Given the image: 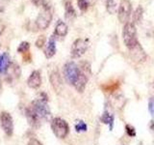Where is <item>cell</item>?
<instances>
[{"mask_svg": "<svg viewBox=\"0 0 154 145\" xmlns=\"http://www.w3.org/2000/svg\"><path fill=\"white\" fill-rule=\"evenodd\" d=\"M122 39L124 45L128 50H131L139 43L137 38V30L133 22H126L123 26L122 30Z\"/></svg>", "mask_w": 154, "mask_h": 145, "instance_id": "obj_1", "label": "cell"}, {"mask_svg": "<svg viewBox=\"0 0 154 145\" xmlns=\"http://www.w3.org/2000/svg\"><path fill=\"white\" fill-rule=\"evenodd\" d=\"M52 21V11L49 5H46L42 8V11L40 12L36 18V27L40 30H45L50 25Z\"/></svg>", "mask_w": 154, "mask_h": 145, "instance_id": "obj_2", "label": "cell"}, {"mask_svg": "<svg viewBox=\"0 0 154 145\" xmlns=\"http://www.w3.org/2000/svg\"><path fill=\"white\" fill-rule=\"evenodd\" d=\"M52 132L58 138H65L69 132V127L65 120L62 118H53L51 121Z\"/></svg>", "mask_w": 154, "mask_h": 145, "instance_id": "obj_3", "label": "cell"}, {"mask_svg": "<svg viewBox=\"0 0 154 145\" xmlns=\"http://www.w3.org/2000/svg\"><path fill=\"white\" fill-rule=\"evenodd\" d=\"M63 72H64V76L66 80L69 82V84H72L75 82V80L77 79L79 74H80V69L79 67L77 66L74 62H67L65 64L64 69H63Z\"/></svg>", "mask_w": 154, "mask_h": 145, "instance_id": "obj_4", "label": "cell"}, {"mask_svg": "<svg viewBox=\"0 0 154 145\" xmlns=\"http://www.w3.org/2000/svg\"><path fill=\"white\" fill-rule=\"evenodd\" d=\"M30 108L35 111L37 113V115L40 117L41 119H48L50 117L51 112H50V109L48 108L47 103H45L41 100H38L36 99L35 101H33L31 105H30Z\"/></svg>", "mask_w": 154, "mask_h": 145, "instance_id": "obj_5", "label": "cell"}, {"mask_svg": "<svg viewBox=\"0 0 154 145\" xmlns=\"http://www.w3.org/2000/svg\"><path fill=\"white\" fill-rule=\"evenodd\" d=\"M132 12V5L130 0H122L118 9V18L122 23H126L129 21Z\"/></svg>", "mask_w": 154, "mask_h": 145, "instance_id": "obj_6", "label": "cell"}, {"mask_svg": "<svg viewBox=\"0 0 154 145\" xmlns=\"http://www.w3.org/2000/svg\"><path fill=\"white\" fill-rule=\"evenodd\" d=\"M0 125L8 137H12L14 134V122L12 115L7 111H2L0 113Z\"/></svg>", "mask_w": 154, "mask_h": 145, "instance_id": "obj_7", "label": "cell"}, {"mask_svg": "<svg viewBox=\"0 0 154 145\" xmlns=\"http://www.w3.org/2000/svg\"><path fill=\"white\" fill-rule=\"evenodd\" d=\"M87 50H88V42L81 38L76 39L72 44L70 55L72 58H79L84 54Z\"/></svg>", "mask_w": 154, "mask_h": 145, "instance_id": "obj_8", "label": "cell"}, {"mask_svg": "<svg viewBox=\"0 0 154 145\" xmlns=\"http://www.w3.org/2000/svg\"><path fill=\"white\" fill-rule=\"evenodd\" d=\"M130 50V56H131V58L135 62L141 63V62L146 61V52H144L143 48L142 47V46L140 45V43H138L133 48H131V50Z\"/></svg>", "mask_w": 154, "mask_h": 145, "instance_id": "obj_9", "label": "cell"}, {"mask_svg": "<svg viewBox=\"0 0 154 145\" xmlns=\"http://www.w3.org/2000/svg\"><path fill=\"white\" fill-rule=\"evenodd\" d=\"M25 116L27 118V121L29 125L34 129H38L41 127V118L37 115V113L34 111L30 105L25 108Z\"/></svg>", "mask_w": 154, "mask_h": 145, "instance_id": "obj_10", "label": "cell"}, {"mask_svg": "<svg viewBox=\"0 0 154 145\" xmlns=\"http://www.w3.org/2000/svg\"><path fill=\"white\" fill-rule=\"evenodd\" d=\"M49 80L55 92H57L58 94L61 93V91L63 89V80L58 71H53L51 72L49 76Z\"/></svg>", "mask_w": 154, "mask_h": 145, "instance_id": "obj_11", "label": "cell"}, {"mask_svg": "<svg viewBox=\"0 0 154 145\" xmlns=\"http://www.w3.org/2000/svg\"><path fill=\"white\" fill-rule=\"evenodd\" d=\"M42 84V76L40 71H33L27 79V85L32 89H38Z\"/></svg>", "mask_w": 154, "mask_h": 145, "instance_id": "obj_12", "label": "cell"}, {"mask_svg": "<svg viewBox=\"0 0 154 145\" xmlns=\"http://www.w3.org/2000/svg\"><path fill=\"white\" fill-rule=\"evenodd\" d=\"M87 82H88V76L85 75L84 72H80L78 77H77V79L73 83V86L75 87V89L78 91L79 93H82V92H84V90L86 88Z\"/></svg>", "mask_w": 154, "mask_h": 145, "instance_id": "obj_13", "label": "cell"}, {"mask_svg": "<svg viewBox=\"0 0 154 145\" xmlns=\"http://www.w3.org/2000/svg\"><path fill=\"white\" fill-rule=\"evenodd\" d=\"M55 53H56V42H55V39L51 37L45 46V55L47 59H50V58H52L55 55Z\"/></svg>", "mask_w": 154, "mask_h": 145, "instance_id": "obj_14", "label": "cell"}, {"mask_svg": "<svg viewBox=\"0 0 154 145\" xmlns=\"http://www.w3.org/2000/svg\"><path fill=\"white\" fill-rule=\"evenodd\" d=\"M64 6H65V18L66 19L72 21L76 17V12L72 6L71 0H64Z\"/></svg>", "mask_w": 154, "mask_h": 145, "instance_id": "obj_15", "label": "cell"}, {"mask_svg": "<svg viewBox=\"0 0 154 145\" xmlns=\"http://www.w3.org/2000/svg\"><path fill=\"white\" fill-rule=\"evenodd\" d=\"M11 64L10 61V55L7 52H4L0 55V74H5L7 72L8 68Z\"/></svg>", "mask_w": 154, "mask_h": 145, "instance_id": "obj_16", "label": "cell"}, {"mask_svg": "<svg viewBox=\"0 0 154 145\" xmlns=\"http://www.w3.org/2000/svg\"><path fill=\"white\" fill-rule=\"evenodd\" d=\"M67 32H69V27H67L66 23L63 21H58L56 26H55V34L59 37H65L66 36Z\"/></svg>", "mask_w": 154, "mask_h": 145, "instance_id": "obj_17", "label": "cell"}, {"mask_svg": "<svg viewBox=\"0 0 154 145\" xmlns=\"http://www.w3.org/2000/svg\"><path fill=\"white\" fill-rule=\"evenodd\" d=\"M6 72H9L10 76H11V77H16V79H18V77L20 76L21 71H20V68H19V66L17 65L16 63H11Z\"/></svg>", "mask_w": 154, "mask_h": 145, "instance_id": "obj_18", "label": "cell"}, {"mask_svg": "<svg viewBox=\"0 0 154 145\" xmlns=\"http://www.w3.org/2000/svg\"><path fill=\"white\" fill-rule=\"evenodd\" d=\"M143 9L142 6H138V8L135 10V12L133 13V16H132L133 23L139 24L143 21Z\"/></svg>", "mask_w": 154, "mask_h": 145, "instance_id": "obj_19", "label": "cell"}, {"mask_svg": "<svg viewBox=\"0 0 154 145\" xmlns=\"http://www.w3.org/2000/svg\"><path fill=\"white\" fill-rule=\"evenodd\" d=\"M101 121L104 124H108L110 126V129H113V124H114V115L110 114L108 111H105V112L101 116Z\"/></svg>", "mask_w": 154, "mask_h": 145, "instance_id": "obj_20", "label": "cell"}, {"mask_svg": "<svg viewBox=\"0 0 154 145\" xmlns=\"http://www.w3.org/2000/svg\"><path fill=\"white\" fill-rule=\"evenodd\" d=\"M106 10L109 14H115L117 11V1L116 0H104Z\"/></svg>", "mask_w": 154, "mask_h": 145, "instance_id": "obj_21", "label": "cell"}, {"mask_svg": "<svg viewBox=\"0 0 154 145\" xmlns=\"http://www.w3.org/2000/svg\"><path fill=\"white\" fill-rule=\"evenodd\" d=\"M29 50H30V44L28 42H21L20 45L17 47V52L20 53V54H23V53L28 52Z\"/></svg>", "mask_w": 154, "mask_h": 145, "instance_id": "obj_22", "label": "cell"}, {"mask_svg": "<svg viewBox=\"0 0 154 145\" xmlns=\"http://www.w3.org/2000/svg\"><path fill=\"white\" fill-rule=\"evenodd\" d=\"M77 5H78V8L82 12H86L90 6L89 2L87 0H77Z\"/></svg>", "mask_w": 154, "mask_h": 145, "instance_id": "obj_23", "label": "cell"}, {"mask_svg": "<svg viewBox=\"0 0 154 145\" xmlns=\"http://www.w3.org/2000/svg\"><path fill=\"white\" fill-rule=\"evenodd\" d=\"M81 67L79 68L80 71L82 72H84L85 75L88 76L89 74H91V66L88 62H81Z\"/></svg>", "mask_w": 154, "mask_h": 145, "instance_id": "obj_24", "label": "cell"}, {"mask_svg": "<svg viewBox=\"0 0 154 145\" xmlns=\"http://www.w3.org/2000/svg\"><path fill=\"white\" fill-rule=\"evenodd\" d=\"M87 129H88V127H87V125L85 122H83V121H78L77 122V124L75 125V130L76 132H86Z\"/></svg>", "mask_w": 154, "mask_h": 145, "instance_id": "obj_25", "label": "cell"}, {"mask_svg": "<svg viewBox=\"0 0 154 145\" xmlns=\"http://www.w3.org/2000/svg\"><path fill=\"white\" fill-rule=\"evenodd\" d=\"M45 43H46V38H45V36L41 35V36L38 37V38L37 39V40H36L35 45H36L37 47L42 48V47H43V46L45 45Z\"/></svg>", "mask_w": 154, "mask_h": 145, "instance_id": "obj_26", "label": "cell"}, {"mask_svg": "<svg viewBox=\"0 0 154 145\" xmlns=\"http://www.w3.org/2000/svg\"><path fill=\"white\" fill-rule=\"evenodd\" d=\"M125 130H126V134L129 135V137H134L136 135V130L134 129V127H132L131 125H126L125 126Z\"/></svg>", "mask_w": 154, "mask_h": 145, "instance_id": "obj_27", "label": "cell"}, {"mask_svg": "<svg viewBox=\"0 0 154 145\" xmlns=\"http://www.w3.org/2000/svg\"><path fill=\"white\" fill-rule=\"evenodd\" d=\"M31 2L35 5L36 7H45L47 5L46 0H31Z\"/></svg>", "mask_w": 154, "mask_h": 145, "instance_id": "obj_28", "label": "cell"}, {"mask_svg": "<svg viewBox=\"0 0 154 145\" xmlns=\"http://www.w3.org/2000/svg\"><path fill=\"white\" fill-rule=\"evenodd\" d=\"M148 109L151 116L154 118V97H151L148 102Z\"/></svg>", "mask_w": 154, "mask_h": 145, "instance_id": "obj_29", "label": "cell"}, {"mask_svg": "<svg viewBox=\"0 0 154 145\" xmlns=\"http://www.w3.org/2000/svg\"><path fill=\"white\" fill-rule=\"evenodd\" d=\"M37 99L41 100L42 102H45V103H47V102H48V97H47L46 93H45V92H42V93L38 94V97Z\"/></svg>", "mask_w": 154, "mask_h": 145, "instance_id": "obj_30", "label": "cell"}, {"mask_svg": "<svg viewBox=\"0 0 154 145\" xmlns=\"http://www.w3.org/2000/svg\"><path fill=\"white\" fill-rule=\"evenodd\" d=\"M28 145H42V143L40 141V140H38L37 138L35 137H32L29 139L28 141Z\"/></svg>", "mask_w": 154, "mask_h": 145, "instance_id": "obj_31", "label": "cell"}, {"mask_svg": "<svg viewBox=\"0 0 154 145\" xmlns=\"http://www.w3.org/2000/svg\"><path fill=\"white\" fill-rule=\"evenodd\" d=\"M22 56H23V61L24 62H30V60H31V54H30V52H29V51L23 53Z\"/></svg>", "mask_w": 154, "mask_h": 145, "instance_id": "obj_32", "label": "cell"}, {"mask_svg": "<svg viewBox=\"0 0 154 145\" xmlns=\"http://www.w3.org/2000/svg\"><path fill=\"white\" fill-rule=\"evenodd\" d=\"M6 4H7L6 0H0V13H2L5 10V8H6Z\"/></svg>", "mask_w": 154, "mask_h": 145, "instance_id": "obj_33", "label": "cell"}, {"mask_svg": "<svg viewBox=\"0 0 154 145\" xmlns=\"http://www.w3.org/2000/svg\"><path fill=\"white\" fill-rule=\"evenodd\" d=\"M4 29H5V25L3 24V22L0 21V35L3 33V31H4Z\"/></svg>", "mask_w": 154, "mask_h": 145, "instance_id": "obj_34", "label": "cell"}, {"mask_svg": "<svg viewBox=\"0 0 154 145\" xmlns=\"http://www.w3.org/2000/svg\"><path fill=\"white\" fill-rule=\"evenodd\" d=\"M150 129H151L152 130H154V121H153V120L150 121Z\"/></svg>", "mask_w": 154, "mask_h": 145, "instance_id": "obj_35", "label": "cell"}]
</instances>
